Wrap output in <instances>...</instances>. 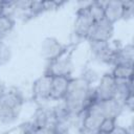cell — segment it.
I'll use <instances>...</instances> for the list:
<instances>
[{
  "label": "cell",
  "instance_id": "cell-4",
  "mask_svg": "<svg viewBox=\"0 0 134 134\" xmlns=\"http://www.w3.org/2000/svg\"><path fill=\"white\" fill-rule=\"evenodd\" d=\"M73 47L65 52L63 55L59 57L58 59L48 62L46 64V68L44 73L50 75L51 77L54 76H64V77H72L74 71V62L72 58Z\"/></svg>",
  "mask_w": 134,
  "mask_h": 134
},
{
  "label": "cell",
  "instance_id": "cell-11",
  "mask_svg": "<svg viewBox=\"0 0 134 134\" xmlns=\"http://www.w3.org/2000/svg\"><path fill=\"white\" fill-rule=\"evenodd\" d=\"M70 79L71 77H64V76L51 77L49 100L62 102L64 99V97L67 93V90H68Z\"/></svg>",
  "mask_w": 134,
  "mask_h": 134
},
{
  "label": "cell",
  "instance_id": "cell-7",
  "mask_svg": "<svg viewBox=\"0 0 134 134\" xmlns=\"http://www.w3.org/2000/svg\"><path fill=\"white\" fill-rule=\"evenodd\" d=\"M89 49L93 59L99 63L112 66L115 51L118 46L112 44V42H95L88 41Z\"/></svg>",
  "mask_w": 134,
  "mask_h": 134
},
{
  "label": "cell",
  "instance_id": "cell-10",
  "mask_svg": "<svg viewBox=\"0 0 134 134\" xmlns=\"http://www.w3.org/2000/svg\"><path fill=\"white\" fill-rule=\"evenodd\" d=\"M50 85L51 76L46 73H43L41 76L35 80L31 86L32 98L38 103L48 102L50 95Z\"/></svg>",
  "mask_w": 134,
  "mask_h": 134
},
{
  "label": "cell",
  "instance_id": "cell-17",
  "mask_svg": "<svg viewBox=\"0 0 134 134\" xmlns=\"http://www.w3.org/2000/svg\"><path fill=\"white\" fill-rule=\"evenodd\" d=\"M89 14L91 18L93 19L94 22L99 21L105 18V13H104V2L100 1H91L89 6H88Z\"/></svg>",
  "mask_w": 134,
  "mask_h": 134
},
{
  "label": "cell",
  "instance_id": "cell-5",
  "mask_svg": "<svg viewBox=\"0 0 134 134\" xmlns=\"http://www.w3.org/2000/svg\"><path fill=\"white\" fill-rule=\"evenodd\" d=\"M90 2H80L81 6L77 7L75 13L72 34L79 40H87L90 29L94 23L88 10V6Z\"/></svg>",
  "mask_w": 134,
  "mask_h": 134
},
{
  "label": "cell",
  "instance_id": "cell-20",
  "mask_svg": "<svg viewBox=\"0 0 134 134\" xmlns=\"http://www.w3.org/2000/svg\"><path fill=\"white\" fill-rule=\"evenodd\" d=\"M124 3V16L122 20H130L134 15V2L133 1H122Z\"/></svg>",
  "mask_w": 134,
  "mask_h": 134
},
{
  "label": "cell",
  "instance_id": "cell-12",
  "mask_svg": "<svg viewBox=\"0 0 134 134\" xmlns=\"http://www.w3.org/2000/svg\"><path fill=\"white\" fill-rule=\"evenodd\" d=\"M133 61H134V47L132 43H128L124 46L117 47L114 54L112 66L126 65V66L133 67Z\"/></svg>",
  "mask_w": 134,
  "mask_h": 134
},
{
  "label": "cell",
  "instance_id": "cell-1",
  "mask_svg": "<svg viewBox=\"0 0 134 134\" xmlns=\"http://www.w3.org/2000/svg\"><path fill=\"white\" fill-rule=\"evenodd\" d=\"M96 102L94 95V86L84 76H72L69 82L67 93L62 102H59L65 111L67 117L73 121L81 117L83 112Z\"/></svg>",
  "mask_w": 134,
  "mask_h": 134
},
{
  "label": "cell",
  "instance_id": "cell-14",
  "mask_svg": "<svg viewBox=\"0 0 134 134\" xmlns=\"http://www.w3.org/2000/svg\"><path fill=\"white\" fill-rule=\"evenodd\" d=\"M98 103H99L100 108L105 114V117L117 119L125 110L122 104L119 103L115 98H111V99L103 100V102H98Z\"/></svg>",
  "mask_w": 134,
  "mask_h": 134
},
{
  "label": "cell",
  "instance_id": "cell-2",
  "mask_svg": "<svg viewBox=\"0 0 134 134\" xmlns=\"http://www.w3.org/2000/svg\"><path fill=\"white\" fill-rule=\"evenodd\" d=\"M23 105V94L16 88H6L0 95V122L9 125L16 121L20 116Z\"/></svg>",
  "mask_w": 134,
  "mask_h": 134
},
{
  "label": "cell",
  "instance_id": "cell-21",
  "mask_svg": "<svg viewBox=\"0 0 134 134\" xmlns=\"http://www.w3.org/2000/svg\"><path fill=\"white\" fill-rule=\"evenodd\" d=\"M109 134H132V133H131V131H130L128 128L116 125V127H115Z\"/></svg>",
  "mask_w": 134,
  "mask_h": 134
},
{
  "label": "cell",
  "instance_id": "cell-9",
  "mask_svg": "<svg viewBox=\"0 0 134 134\" xmlns=\"http://www.w3.org/2000/svg\"><path fill=\"white\" fill-rule=\"evenodd\" d=\"M114 35V24L110 23L105 18L93 23L87 38L88 41L95 42H110Z\"/></svg>",
  "mask_w": 134,
  "mask_h": 134
},
{
  "label": "cell",
  "instance_id": "cell-18",
  "mask_svg": "<svg viewBox=\"0 0 134 134\" xmlns=\"http://www.w3.org/2000/svg\"><path fill=\"white\" fill-rule=\"evenodd\" d=\"M116 121L117 119L115 118H110V117H106L103 119V121L100 122L99 127H98V130L96 133H99V134H109L115 127H116Z\"/></svg>",
  "mask_w": 134,
  "mask_h": 134
},
{
  "label": "cell",
  "instance_id": "cell-19",
  "mask_svg": "<svg viewBox=\"0 0 134 134\" xmlns=\"http://www.w3.org/2000/svg\"><path fill=\"white\" fill-rule=\"evenodd\" d=\"M12 58V50L10 47L4 42L0 41V66L5 65L10 61Z\"/></svg>",
  "mask_w": 134,
  "mask_h": 134
},
{
  "label": "cell",
  "instance_id": "cell-13",
  "mask_svg": "<svg viewBox=\"0 0 134 134\" xmlns=\"http://www.w3.org/2000/svg\"><path fill=\"white\" fill-rule=\"evenodd\" d=\"M105 19L110 23L115 24L122 20L124 16V3L122 1H106L104 2Z\"/></svg>",
  "mask_w": 134,
  "mask_h": 134
},
{
  "label": "cell",
  "instance_id": "cell-3",
  "mask_svg": "<svg viewBox=\"0 0 134 134\" xmlns=\"http://www.w3.org/2000/svg\"><path fill=\"white\" fill-rule=\"evenodd\" d=\"M104 118L106 117L99 103L97 100L92 103L80 117L81 134H95Z\"/></svg>",
  "mask_w": 134,
  "mask_h": 134
},
{
  "label": "cell",
  "instance_id": "cell-6",
  "mask_svg": "<svg viewBox=\"0 0 134 134\" xmlns=\"http://www.w3.org/2000/svg\"><path fill=\"white\" fill-rule=\"evenodd\" d=\"M72 47L73 45L64 44L55 37H46L42 40L40 46V54L46 61V63H48L63 55Z\"/></svg>",
  "mask_w": 134,
  "mask_h": 134
},
{
  "label": "cell",
  "instance_id": "cell-8",
  "mask_svg": "<svg viewBox=\"0 0 134 134\" xmlns=\"http://www.w3.org/2000/svg\"><path fill=\"white\" fill-rule=\"evenodd\" d=\"M116 80L112 76L110 72H105L94 86V95L97 102L108 100L114 98L116 92Z\"/></svg>",
  "mask_w": 134,
  "mask_h": 134
},
{
  "label": "cell",
  "instance_id": "cell-16",
  "mask_svg": "<svg viewBox=\"0 0 134 134\" xmlns=\"http://www.w3.org/2000/svg\"><path fill=\"white\" fill-rule=\"evenodd\" d=\"M116 81H128L133 79V67L126 65H114L110 71Z\"/></svg>",
  "mask_w": 134,
  "mask_h": 134
},
{
  "label": "cell",
  "instance_id": "cell-24",
  "mask_svg": "<svg viewBox=\"0 0 134 134\" xmlns=\"http://www.w3.org/2000/svg\"><path fill=\"white\" fill-rule=\"evenodd\" d=\"M95 134H99V133H95Z\"/></svg>",
  "mask_w": 134,
  "mask_h": 134
},
{
  "label": "cell",
  "instance_id": "cell-23",
  "mask_svg": "<svg viewBox=\"0 0 134 134\" xmlns=\"http://www.w3.org/2000/svg\"><path fill=\"white\" fill-rule=\"evenodd\" d=\"M5 89H6V87L4 86V84L2 82H0V95L5 91Z\"/></svg>",
  "mask_w": 134,
  "mask_h": 134
},
{
  "label": "cell",
  "instance_id": "cell-15",
  "mask_svg": "<svg viewBox=\"0 0 134 134\" xmlns=\"http://www.w3.org/2000/svg\"><path fill=\"white\" fill-rule=\"evenodd\" d=\"M16 25V20L14 17L8 15L0 16V41H4L14 30Z\"/></svg>",
  "mask_w": 134,
  "mask_h": 134
},
{
  "label": "cell",
  "instance_id": "cell-22",
  "mask_svg": "<svg viewBox=\"0 0 134 134\" xmlns=\"http://www.w3.org/2000/svg\"><path fill=\"white\" fill-rule=\"evenodd\" d=\"M4 13V1H0V16Z\"/></svg>",
  "mask_w": 134,
  "mask_h": 134
}]
</instances>
